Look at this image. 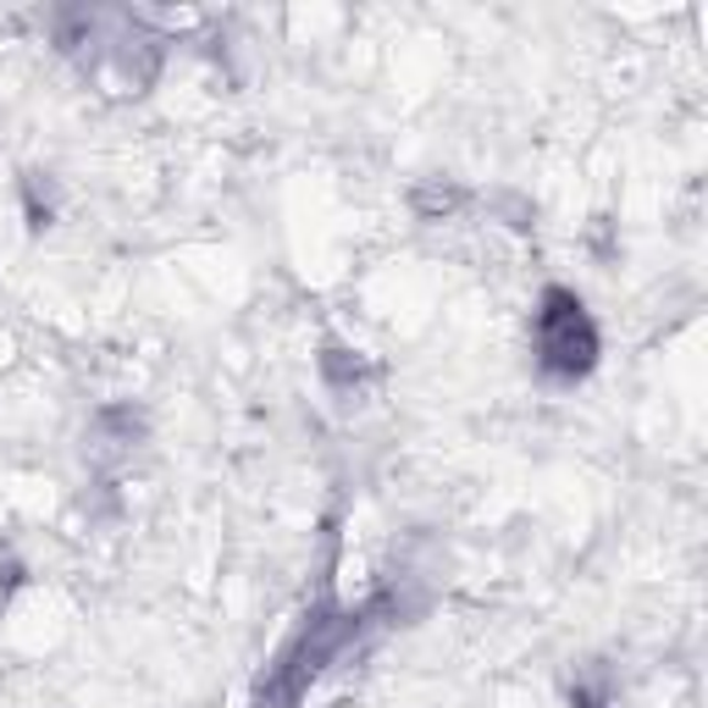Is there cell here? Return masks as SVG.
Listing matches in <instances>:
<instances>
[{
  "label": "cell",
  "instance_id": "1",
  "mask_svg": "<svg viewBox=\"0 0 708 708\" xmlns=\"http://www.w3.org/2000/svg\"><path fill=\"white\" fill-rule=\"evenodd\" d=\"M532 343H537L543 377H554V383H581V377L598 366V326H592L581 293L548 288V293H543V310H537Z\"/></svg>",
  "mask_w": 708,
  "mask_h": 708
},
{
  "label": "cell",
  "instance_id": "2",
  "mask_svg": "<svg viewBox=\"0 0 708 708\" xmlns=\"http://www.w3.org/2000/svg\"><path fill=\"white\" fill-rule=\"evenodd\" d=\"M23 200H29V222H34V227H51V216H56V189L45 183V172H23Z\"/></svg>",
  "mask_w": 708,
  "mask_h": 708
},
{
  "label": "cell",
  "instance_id": "3",
  "mask_svg": "<svg viewBox=\"0 0 708 708\" xmlns=\"http://www.w3.org/2000/svg\"><path fill=\"white\" fill-rule=\"evenodd\" d=\"M410 200H416L421 216H449L454 205H465V189H454V183H421Z\"/></svg>",
  "mask_w": 708,
  "mask_h": 708
},
{
  "label": "cell",
  "instance_id": "4",
  "mask_svg": "<svg viewBox=\"0 0 708 708\" xmlns=\"http://www.w3.org/2000/svg\"><path fill=\"white\" fill-rule=\"evenodd\" d=\"M321 372H326V383H332V388H343V394H348L354 383H361V372H366V366L354 361L348 348H326V354H321Z\"/></svg>",
  "mask_w": 708,
  "mask_h": 708
}]
</instances>
